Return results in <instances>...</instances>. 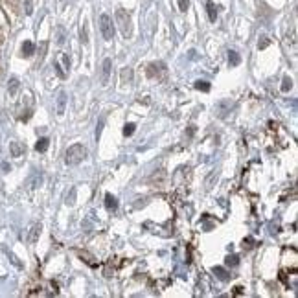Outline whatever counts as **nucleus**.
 I'll use <instances>...</instances> for the list:
<instances>
[{
	"label": "nucleus",
	"mask_w": 298,
	"mask_h": 298,
	"mask_svg": "<svg viewBox=\"0 0 298 298\" xmlns=\"http://www.w3.org/2000/svg\"><path fill=\"white\" fill-rule=\"evenodd\" d=\"M87 148L81 146V144H74V146H70V148L66 149L65 153V162L68 166H77L81 164L83 160L87 158Z\"/></svg>",
	"instance_id": "obj_1"
},
{
	"label": "nucleus",
	"mask_w": 298,
	"mask_h": 298,
	"mask_svg": "<svg viewBox=\"0 0 298 298\" xmlns=\"http://www.w3.org/2000/svg\"><path fill=\"white\" fill-rule=\"evenodd\" d=\"M116 24L120 28V32L125 39L131 35V15L125 11V9H116Z\"/></svg>",
	"instance_id": "obj_2"
},
{
	"label": "nucleus",
	"mask_w": 298,
	"mask_h": 298,
	"mask_svg": "<svg viewBox=\"0 0 298 298\" xmlns=\"http://www.w3.org/2000/svg\"><path fill=\"white\" fill-rule=\"evenodd\" d=\"M99 30H101V35H103L105 41H112V37H114V26H112V19L107 13H103V15L99 17Z\"/></svg>",
	"instance_id": "obj_3"
},
{
	"label": "nucleus",
	"mask_w": 298,
	"mask_h": 298,
	"mask_svg": "<svg viewBox=\"0 0 298 298\" xmlns=\"http://www.w3.org/2000/svg\"><path fill=\"white\" fill-rule=\"evenodd\" d=\"M111 70H112V59H103L101 65V85H107L109 77H111Z\"/></svg>",
	"instance_id": "obj_4"
},
{
	"label": "nucleus",
	"mask_w": 298,
	"mask_h": 298,
	"mask_svg": "<svg viewBox=\"0 0 298 298\" xmlns=\"http://www.w3.org/2000/svg\"><path fill=\"white\" fill-rule=\"evenodd\" d=\"M234 107L232 105L230 99H223V101H219L217 105H215V111H217V116H221V118H224V116L230 112V109Z\"/></svg>",
	"instance_id": "obj_5"
},
{
	"label": "nucleus",
	"mask_w": 298,
	"mask_h": 298,
	"mask_svg": "<svg viewBox=\"0 0 298 298\" xmlns=\"http://www.w3.org/2000/svg\"><path fill=\"white\" fill-rule=\"evenodd\" d=\"M41 230H42V226H41V223H35L30 228V234H28V241L30 243H35V241L39 240V236H41Z\"/></svg>",
	"instance_id": "obj_6"
},
{
	"label": "nucleus",
	"mask_w": 298,
	"mask_h": 298,
	"mask_svg": "<svg viewBox=\"0 0 298 298\" xmlns=\"http://www.w3.org/2000/svg\"><path fill=\"white\" fill-rule=\"evenodd\" d=\"M66 101H68V98H66V92L61 91L57 96V114L63 116L65 114V109H66Z\"/></svg>",
	"instance_id": "obj_7"
},
{
	"label": "nucleus",
	"mask_w": 298,
	"mask_h": 298,
	"mask_svg": "<svg viewBox=\"0 0 298 298\" xmlns=\"http://www.w3.org/2000/svg\"><path fill=\"white\" fill-rule=\"evenodd\" d=\"M9 151H11V157H22L24 155V146L19 144V142H11L9 144Z\"/></svg>",
	"instance_id": "obj_8"
},
{
	"label": "nucleus",
	"mask_w": 298,
	"mask_h": 298,
	"mask_svg": "<svg viewBox=\"0 0 298 298\" xmlns=\"http://www.w3.org/2000/svg\"><path fill=\"white\" fill-rule=\"evenodd\" d=\"M105 206H107L109 212H116V210H118V199H116L112 193H107V195H105Z\"/></svg>",
	"instance_id": "obj_9"
},
{
	"label": "nucleus",
	"mask_w": 298,
	"mask_h": 298,
	"mask_svg": "<svg viewBox=\"0 0 298 298\" xmlns=\"http://www.w3.org/2000/svg\"><path fill=\"white\" fill-rule=\"evenodd\" d=\"M212 271H214V274L217 276V278H219V280H223V281H228L232 278V274L228 273L226 269H223V267H214Z\"/></svg>",
	"instance_id": "obj_10"
},
{
	"label": "nucleus",
	"mask_w": 298,
	"mask_h": 298,
	"mask_svg": "<svg viewBox=\"0 0 298 298\" xmlns=\"http://www.w3.org/2000/svg\"><path fill=\"white\" fill-rule=\"evenodd\" d=\"M241 63V57L238 52H234V50H230L228 52V65L230 66H238Z\"/></svg>",
	"instance_id": "obj_11"
},
{
	"label": "nucleus",
	"mask_w": 298,
	"mask_h": 298,
	"mask_svg": "<svg viewBox=\"0 0 298 298\" xmlns=\"http://www.w3.org/2000/svg\"><path fill=\"white\" fill-rule=\"evenodd\" d=\"M206 9H208V19H210V22H215V19H217V9H215L214 2H206Z\"/></svg>",
	"instance_id": "obj_12"
},
{
	"label": "nucleus",
	"mask_w": 298,
	"mask_h": 298,
	"mask_svg": "<svg viewBox=\"0 0 298 298\" xmlns=\"http://www.w3.org/2000/svg\"><path fill=\"white\" fill-rule=\"evenodd\" d=\"M22 56L24 57H30V56H33V52H35V46H33V42H30V41H26L24 44H22Z\"/></svg>",
	"instance_id": "obj_13"
},
{
	"label": "nucleus",
	"mask_w": 298,
	"mask_h": 298,
	"mask_svg": "<svg viewBox=\"0 0 298 298\" xmlns=\"http://www.w3.org/2000/svg\"><path fill=\"white\" fill-rule=\"evenodd\" d=\"M19 87H20V83H19V79H17V77H11V79H9V83H8V91H9V94H11V96H15L17 91H19Z\"/></svg>",
	"instance_id": "obj_14"
},
{
	"label": "nucleus",
	"mask_w": 298,
	"mask_h": 298,
	"mask_svg": "<svg viewBox=\"0 0 298 298\" xmlns=\"http://www.w3.org/2000/svg\"><path fill=\"white\" fill-rule=\"evenodd\" d=\"M48 146H50V140L46 138V136H44V138H39V142L35 144V149H37L39 153H44V151L48 149Z\"/></svg>",
	"instance_id": "obj_15"
},
{
	"label": "nucleus",
	"mask_w": 298,
	"mask_h": 298,
	"mask_svg": "<svg viewBox=\"0 0 298 298\" xmlns=\"http://www.w3.org/2000/svg\"><path fill=\"white\" fill-rule=\"evenodd\" d=\"M193 87H195L197 91H203V92H208V91H210V89H212V87H210V83L205 81V79H197Z\"/></svg>",
	"instance_id": "obj_16"
},
{
	"label": "nucleus",
	"mask_w": 298,
	"mask_h": 298,
	"mask_svg": "<svg viewBox=\"0 0 298 298\" xmlns=\"http://www.w3.org/2000/svg\"><path fill=\"white\" fill-rule=\"evenodd\" d=\"M281 92H289L291 89H293V79H291L289 75H285L283 79H281Z\"/></svg>",
	"instance_id": "obj_17"
},
{
	"label": "nucleus",
	"mask_w": 298,
	"mask_h": 298,
	"mask_svg": "<svg viewBox=\"0 0 298 298\" xmlns=\"http://www.w3.org/2000/svg\"><path fill=\"white\" fill-rule=\"evenodd\" d=\"M224 263H226V267H236V265H240V256L238 254H230V256H226Z\"/></svg>",
	"instance_id": "obj_18"
},
{
	"label": "nucleus",
	"mask_w": 298,
	"mask_h": 298,
	"mask_svg": "<svg viewBox=\"0 0 298 298\" xmlns=\"http://www.w3.org/2000/svg\"><path fill=\"white\" fill-rule=\"evenodd\" d=\"M57 44L61 46V44H65V41H66V32H65V28L63 26H57Z\"/></svg>",
	"instance_id": "obj_19"
},
{
	"label": "nucleus",
	"mask_w": 298,
	"mask_h": 298,
	"mask_svg": "<svg viewBox=\"0 0 298 298\" xmlns=\"http://www.w3.org/2000/svg\"><path fill=\"white\" fill-rule=\"evenodd\" d=\"M122 81H124V83H131L132 81V70L129 68V66L122 70Z\"/></svg>",
	"instance_id": "obj_20"
},
{
	"label": "nucleus",
	"mask_w": 298,
	"mask_h": 298,
	"mask_svg": "<svg viewBox=\"0 0 298 298\" xmlns=\"http://www.w3.org/2000/svg\"><path fill=\"white\" fill-rule=\"evenodd\" d=\"M75 193H77V191H75V188H72V190H70V193H68V195H66V205H68V206H74L75 205Z\"/></svg>",
	"instance_id": "obj_21"
},
{
	"label": "nucleus",
	"mask_w": 298,
	"mask_h": 298,
	"mask_svg": "<svg viewBox=\"0 0 298 298\" xmlns=\"http://www.w3.org/2000/svg\"><path fill=\"white\" fill-rule=\"evenodd\" d=\"M81 42L83 44L89 42V28H87V22H83V26H81Z\"/></svg>",
	"instance_id": "obj_22"
},
{
	"label": "nucleus",
	"mask_w": 298,
	"mask_h": 298,
	"mask_svg": "<svg viewBox=\"0 0 298 298\" xmlns=\"http://www.w3.org/2000/svg\"><path fill=\"white\" fill-rule=\"evenodd\" d=\"M269 44H271V41H269V39H267L265 35H261V37H260V41H258V48L263 50V48H267Z\"/></svg>",
	"instance_id": "obj_23"
},
{
	"label": "nucleus",
	"mask_w": 298,
	"mask_h": 298,
	"mask_svg": "<svg viewBox=\"0 0 298 298\" xmlns=\"http://www.w3.org/2000/svg\"><path fill=\"white\" fill-rule=\"evenodd\" d=\"M134 131H136V125H134V124H127L124 127V134H125V136H131Z\"/></svg>",
	"instance_id": "obj_24"
},
{
	"label": "nucleus",
	"mask_w": 298,
	"mask_h": 298,
	"mask_svg": "<svg viewBox=\"0 0 298 298\" xmlns=\"http://www.w3.org/2000/svg\"><path fill=\"white\" fill-rule=\"evenodd\" d=\"M41 182H42V175L39 173V175H35V177L32 179L30 186H32V188H37V186H41Z\"/></svg>",
	"instance_id": "obj_25"
},
{
	"label": "nucleus",
	"mask_w": 298,
	"mask_h": 298,
	"mask_svg": "<svg viewBox=\"0 0 298 298\" xmlns=\"http://www.w3.org/2000/svg\"><path fill=\"white\" fill-rule=\"evenodd\" d=\"M24 11H26V15H32V13H33V2H32V0H24Z\"/></svg>",
	"instance_id": "obj_26"
},
{
	"label": "nucleus",
	"mask_w": 298,
	"mask_h": 298,
	"mask_svg": "<svg viewBox=\"0 0 298 298\" xmlns=\"http://www.w3.org/2000/svg\"><path fill=\"white\" fill-rule=\"evenodd\" d=\"M188 8H190V0H179V9L181 11H186Z\"/></svg>",
	"instance_id": "obj_27"
},
{
	"label": "nucleus",
	"mask_w": 298,
	"mask_h": 298,
	"mask_svg": "<svg viewBox=\"0 0 298 298\" xmlns=\"http://www.w3.org/2000/svg\"><path fill=\"white\" fill-rule=\"evenodd\" d=\"M252 243H254V241H252V238H247V240L243 241V247L250 248V247H252Z\"/></svg>",
	"instance_id": "obj_28"
},
{
	"label": "nucleus",
	"mask_w": 298,
	"mask_h": 298,
	"mask_svg": "<svg viewBox=\"0 0 298 298\" xmlns=\"http://www.w3.org/2000/svg\"><path fill=\"white\" fill-rule=\"evenodd\" d=\"M101 127H103V120H99V125L96 129V138H99V134H101Z\"/></svg>",
	"instance_id": "obj_29"
}]
</instances>
